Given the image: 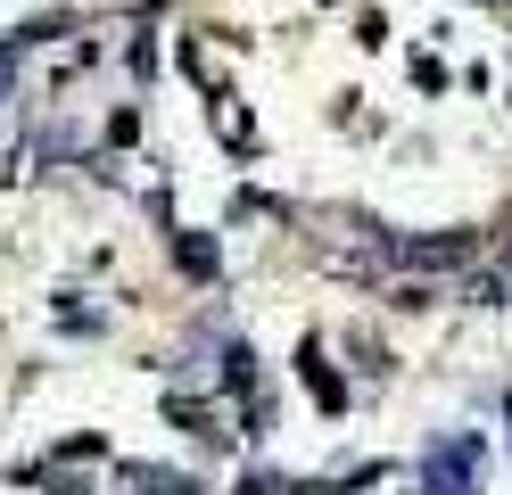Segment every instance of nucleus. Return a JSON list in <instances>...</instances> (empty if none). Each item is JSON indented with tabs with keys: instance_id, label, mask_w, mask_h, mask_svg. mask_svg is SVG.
Listing matches in <instances>:
<instances>
[{
	"instance_id": "f257e3e1",
	"label": "nucleus",
	"mask_w": 512,
	"mask_h": 495,
	"mask_svg": "<svg viewBox=\"0 0 512 495\" xmlns=\"http://www.w3.org/2000/svg\"><path fill=\"white\" fill-rule=\"evenodd\" d=\"M479 438H438L430 446V462H422V479L438 487V495H479Z\"/></svg>"
},
{
	"instance_id": "f03ea898",
	"label": "nucleus",
	"mask_w": 512,
	"mask_h": 495,
	"mask_svg": "<svg viewBox=\"0 0 512 495\" xmlns=\"http://www.w3.org/2000/svg\"><path fill=\"white\" fill-rule=\"evenodd\" d=\"M9 75H17V50H0V91H9Z\"/></svg>"
}]
</instances>
